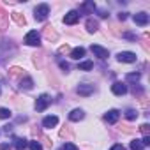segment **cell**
<instances>
[{"label": "cell", "instance_id": "cell-25", "mask_svg": "<svg viewBox=\"0 0 150 150\" xmlns=\"http://www.w3.org/2000/svg\"><path fill=\"white\" fill-rule=\"evenodd\" d=\"M110 150H125V146H124V145H120V143H117V145H113Z\"/></svg>", "mask_w": 150, "mask_h": 150}, {"label": "cell", "instance_id": "cell-24", "mask_svg": "<svg viewBox=\"0 0 150 150\" xmlns=\"http://www.w3.org/2000/svg\"><path fill=\"white\" fill-rule=\"evenodd\" d=\"M62 150H80L74 143H64V146H62Z\"/></svg>", "mask_w": 150, "mask_h": 150}, {"label": "cell", "instance_id": "cell-27", "mask_svg": "<svg viewBox=\"0 0 150 150\" xmlns=\"http://www.w3.org/2000/svg\"><path fill=\"white\" fill-rule=\"evenodd\" d=\"M141 131H143V132L148 136V124H143V125H141Z\"/></svg>", "mask_w": 150, "mask_h": 150}, {"label": "cell", "instance_id": "cell-16", "mask_svg": "<svg viewBox=\"0 0 150 150\" xmlns=\"http://www.w3.org/2000/svg\"><path fill=\"white\" fill-rule=\"evenodd\" d=\"M97 28H99V23L96 21V20H87V30L88 32H97Z\"/></svg>", "mask_w": 150, "mask_h": 150}, {"label": "cell", "instance_id": "cell-3", "mask_svg": "<svg viewBox=\"0 0 150 150\" xmlns=\"http://www.w3.org/2000/svg\"><path fill=\"white\" fill-rule=\"evenodd\" d=\"M50 103H51L50 96H48V94H42V96H39V99L35 101V110H37V111H44V110L50 106Z\"/></svg>", "mask_w": 150, "mask_h": 150}, {"label": "cell", "instance_id": "cell-9", "mask_svg": "<svg viewBox=\"0 0 150 150\" xmlns=\"http://www.w3.org/2000/svg\"><path fill=\"white\" fill-rule=\"evenodd\" d=\"M132 20H134V23L139 25V27L148 25V14H146V13H136V14L132 16Z\"/></svg>", "mask_w": 150, "mask_h": 150}, {"label": "cell", "instance_id": "cell-5", "mask_svg": "<svg viewBox=\"0 0 150 150\" xmlns=\"http://www.w3.org/2000/svg\"><path fill=\"white\" fill-rule=\"evenodd\" d=\"M94 85H90V83H81V85H78V88H76V92L80 94V96H83V97H88V96H92L94 94Z\"/></svg>", "mask_w": 150, "mask_h": 150}, {"label": "cell", "instance_id": "cell-4", "mask_svg": "<svg viewBox=\"0 0 150 150\" xmlns=\"http://www.w3.org/2000/svg\"><path fill=\"white\" fill-rule=\"evenodd\" d=\"M117 60L118 62H125V64H132V62H136V53H132V51H120L117 55Z\"/></svg>", "mask_w": 150, "mask_h": 150}, {"label": "cell", "instance_id": "cell-13", "mask_svg": "<svg viewBox=\"0 0 150 150\" xmlns=\"http://www.w3.org/2000/svg\"><path fill=\"white\" fill-rule=\"evenodd\" d=\"M94 9H96V4L92 2V0H88V2H83V4L80 6V11H81V13H85V14L94 13Z\"/></svg>", "mask_w": 150, "mask_h": 150}, {"label": "cell", "instance_id": "cell-15", "mask_svg": "<svg viewBox=\"0 0 150 150\" xmlns=\"http://www.w3.org/2000/svg\"><path fill=\"white\" fill-rule=\"evenodd\" d=\"M27 146H28L27 139H23V138H16V139H14V148H16V150H25Z\"/></svg>", "mask_w": 150, "mask_h": 150}, {"label": "cell", "instance_id": "cell-11", "mask_svg": "<svg viewBox=\"0 0 150 150\" xmlns=\"http://www.w3.org/2000/svg\"><path fill=\"white\" fill-rule=\"evenodd\" d=\"M83 117H85V113H83V110H80V108L72 110V111L69 113V120H72V122H80V120H83Z\"/></svg>", "mask_w": 150, "mask_h": 150}, {"label": "cell", "instance_id": "cell-30", "mask_svg": "<svg viewBox=\"0 0 150 150\" xmlns=\"http://www.w3.org/2000/svg\"><path fill=\"white\" fill-rule=\"evenodd\" d=\"M0 92H2V88H0Z\"/></svg>", "mask_w": 150, "mask_h": 150}, {"label": "cell", "instance_id": "cell-29", "mask_svg": "<svg viewBox=\"0 0 150 150\" xmlns=\"http://www.w3.org/2000/svg\"><path fill=\"white\" fill-rule=\"evenodd\" d=\"M118 18H120V20H122V21H124V20H125V18H127V13H120V14H118Z\"/></svg>", "mask_w": 150, "mask_h": 150}, {"label": "cell", "instance_id": "cell-1", "mask_svg": "<svg viewBox=\"0 0 150 150\" xmlns=\"http://www.w3.org/2000/svg\"><path fill=\"white\" fill-rule=\"evenodd\" d=\"M48 14H50V6L48 4H39L34 11V16H35L37 21H44L48 18Z\"/></svg>", "mask_w": 150, "mask_h": 150}, {"label": "cell", "instance_id": "cell-26", "mask_svg": "<svg viewBox=\"0 0 150 150\" xmlns=\"http://www.w3.org/2000/svg\"><path fill=\"white\" fill-rule=\"evenodd\" d=\"M141 143H143V146H146V145H150V136H145V138L141 139Z\"/></svg>", "mask_w": 150, "mask_h": 150}, {"label": "cell", "instance_id": "cell-10", "mask_svg": "<svg viewBox=\"0 0 150 150\" xmlns=\"http://www.w3.org/2000/svg\"><path fill=\"white\" fill-rule=\"evenodd\" d=\"M58 124V117H55V115H48V117H44V120H42V127L44 129H51V127H55Z\"/></svg>", "mask_w": 150, "mask_h": 150}, {"label": "cell", "instance_id": "cell-28", "mask_svg": "<svg viewBox=\"0 0 150 150\" xmlns=\"http://www.w3.org/2000/svg\"><path fill=\"white\" fill-rule=\"evenodd\" d=\"M60 67H62L64 71H67V69H69V64H67V62H60Z\"/></svg>", "mask_w": 150, "mask_h": 150}, {"label": "cell", "instance_id": "cell-17", "mask_svg": "<svg viewBox=\"0 0 150 150\" xmlns=\"http://www.w3.org/2000/svg\"><path fill=\"white\" fill-rule=\"evenodd\" d=\"M92 67H94V62H92V60L80 62V65H78V69H80V71H92Z\"/></svg>", "mask_w": 150, "mask_h": 150}, {"label": "cell", "instance_id": "cell-20", "mask_svg": "<svg viewBox=\"0 0 150 150\" xmlns=\"http://www.w3.org/2000/svg\"><path fill=\"white\" fill-rule=\"evenodd\" d=\"M139 76H141L139 72H129L127 76H125V80H127V81H134V83H136V81L139 80Z\"/></svg>", "mask_w": 150, "mask_h": 150}, {"label": "cell", "instance_id": "cell-14", "mask_svg": "<svg viewBox=\"0 0 150 150\" xmlns=\"http://www.w3.org/2000/svg\"><path fill=\"white\" fill-rule=\"evenodd\" d=\"M71 57H72L74 60H80L81 57H85V48H81V46H78V48H74V50L71 51Z\"/></svg>", "mask_w": 150, "mask_h": 150}, {"label": "cell", "instance_id": "cell-23", "mask_svg": "<svg viewBox=\"0 0 150 150\" xmlns=\"http://www.w3.org/2000/svg\"><path fill=\"white\" fill-rule=\"evenodd\" d=\"M136 117H138V113H136L134 110H127V111H125V118H129V120H134Z\"/></svg>", "mask_w": 150, "mask_h": 150}, {"label": "cell", "instance_id": "cell-19", "mask_svg": "<svg viewBox=\"0 0 150 150\" xmlns=\"http://www.w3.org/2000/svg\"><path fill=\"white\" fill-rule=\"evenodd\" d=\"M34 87V81L30 80V78H25V80H21V88H25V90H30Z\"/></svg>", "mask_w": 150, "mask_h": 150}, {"label": "cell", "instance_id": "cell-18", "mask_svg": "<svg viewBox=\"0 0 150 150\" xmlns=\"http://www.w3.org/2000/svg\"><path fill=\"white\" fill-rule=\"evenodd\" d=\"M129 146H131V150H143V143H141V139H132Z\"/></svg>", "mask_w": 150, "mask_h": 150}, {"label": "cell", "instance_id": "cell-7", "mask_svg": "<svg viewBox=\"0 0 150 150\" xmlns=\"http://www.w3.org/2000/svg\"><path fill=\"white\" fill-rule=\"evenodd\" d=\"M111 92H113L115 96H124V94H127V85L122 83V81H115V83L111 85Z\"/></svg>", "mask_w": 150, "mask_h": 150}, {"label": "cell", "instance_id": "cell-2", "mask_svg": "<svg viewBox=\"0 0 150 150\" xmlns=\"http://www.w3.org/2000/svg\"><path fill=\"white\" fill-rule=\"evenodd\" d=\"M39 42H41V35L37 34V30H30L25 35V44H28V46H39Z\"/></svg>", "mask_w": 150, "mask_h": 150}, {"label": "cell", "instance_id": "cell-12", "mask_svg": "<svg viewBox=\"0 0 150 150\" xmlns=\"http://www.w3.org/2000/svg\"><path fill=\"white\" fill-rule=\"evenodd\" d=\"M118 117H120V113H118L117 110H110V111L104 115V120H106L108 124H115V122L118 120Z\"/></svg>", "mask_w": 150, "mask_h": 150}, {"label": "cell", "instance_id": "cell-21", "mask_svg": "<svg viewBox=\"0 0 150 150\" xmlns=\"http://www.w3.org/2000/svg\"><path fill=\"white\" fill-rule=\"evenodd\" d=\"M11 111L7 110V108H0V118H11Z\"/></svg>", "mask_w": 150, "mask_h": 150}, {"label": "cell", "instance_id": "cell-22", "mask_svg": "<svg viewBox=\"0 0 150 150\" xmlns=\"http://www.w3.org/2000/svg\"><path fill=\"white\" fill-rule=\"evenodd\" d=\"M28 146H30V150H42V145L39 141H30Z\"/></svg>", "mask_w": 150, "mask_h": 150}, {"label": "cell", "instance_id": "cell-8", "mask_svg": "<svg viewBox=\"0 0 150 150\" xmlns=\"http://www.w3.org/2000/svg\"><path fill=\"white\" fill-rule=\"evenodd\" d=\"M78 20H80V13H76V11H69L64 16V23L65 25H74V23H78Z\"/></svg>", "mask_w": 150, "mask_h": 150}, {"label": "cell", "instance_id": "cell-6", "mask_svg": "<svg viewBox=\"0 0 150 150\" xmlns=\"http://www.w3.org/2000/svg\"><path fill=\"white\" fill-rule=\"evenodd\" d=\"M90 50H92V53H94L96 57H99V58H103V60L110 57V51H108L106 48L99 46V44H92V46H90Z\"/></svg>", "mask_w": 150, "mask_h": 150}]
</instances>
